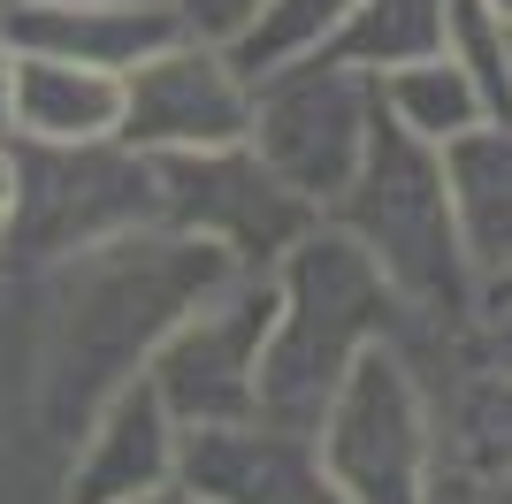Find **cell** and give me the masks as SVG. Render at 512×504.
Here are the masks:
<instances>
[{"instance_id":"1","label":"cell","mask_w":512,"mask_h":504,"mask_svg":"<svg viewBox=\"0 0 512 504\" xmlns=\"http://www.w3.org/2000/svg\"><path fill=\"white\" fill-rule=\"evenodd\" d=\"M321 222L360 237L367 260L390 275V291L406 306V344H444L459 359V336L482 314V275L459 245L436 146H421L390 115H375V138H367L352 184L321 207Z\"/></svg>"},{"instance_id":"2","label":"cell","mask_w":512,"mask_h":504,"mask_svg":"<svg viewBox=\"0 0 512 504\" xmlns=\"http://www.w3.org/2000/svg\"><path fill=\"white\" fill-rule=\"evenodd\" d=\"M268 275H276V321L260 352V420L306 436L367 344H390V336L406 344V306L390 275L367 260V245L344 237L337 222H314Z\"/></svg>"},{"instance_id":"3","label":"cell","mask_w":512,"mask_h":504,"mask_svg":"<svg viewBox=\"0 0 512 504\" xmlns=\"http://www.w3.org/2000/svg\"><path fill=\"white\" fill-rule=\"evenodd\" d=\"M16 153V199L0 222V275H46L77 268L115 237L153 230V153L123 138H85V146H31Z\"/></svg>"},{"instance_id":"4","label":"cell","mask_w":512,"mask_h":504,"mask_svg":"<svg viewBox=\"0 0 512 504\" xmlns=\"http://www.w3.org/2000/svg\"><path fill=\"white\" fill-rule=\"evenodd\" d=\"M314 459L344 504H428L444 474V428L428 405L413 344H367L306 428Z\"/></svg>"},{"instance_id":"5","label":"cell","mask_w":512,"mask_h":504,"mask_svg":"<svg viewBox=\"0 0 512 504\" xmlns=\"http://www.w3.org/2000/svg\"><path fill=\"white\" fill-rule=\"evenodd\" d=\"M268 321H276V275H222L153 329V344L138 352V375L161 390L176 428L260 420Z\"/></svg>"},{"instance_id":"6","label":"cell","mask_w":512,"mask_h":504,"mask_svg":"<svg viewBox=\"0 0 512 504\" xmlns=\"http://www.w3.org/2000/svg\"><path fill=\"white\" fill-rule=\"evenodd\" d=\"M314 222L321 207L299 199L245 138L199 153H153V230L222 252L237 275H268Z\"/></svg>"},{"instance_id":"7","label":"cell","mask_w":512,"mask_h":504,"mask_svg":"<svg viewBox=\"0 0 512 504\" xmlns=\"http://www.w3.org/2000/svg\"><path fill=\"white\" fill-rule=\"evenodd\" d=\"M375 77L329 62V54H299V62H276L253 77V130L245 146L276 168L283 184L329 207L352 168H360L367 138H375Z\"/></svg>"},{"instance_id":"8","label":"cell","mask_w":512,"mask_h":504,"mask_svg":"<svg viewBox=\"0 0 512 504\" xmlns=\"http://www.w3.org/2000/svg\"><path fill=\"white\" fill-rule=\"evenodd\" d=\"M253 130V77L222 39L176 31L138 69H123V123L115 138L138 153H199L237 146Z\"/></svg>"},{"instance_id":"9","label":"cell","mask_w":512,"mask_h":504,"mask_svg":"<svg viewBox=\"0 0 512 504\" xmlns=\"http://www.w3.org/2000/svg\"><path fill=\"white\" fill-rule=\"evenodd\" d=\"M176 451H184L176 413L161 405V390L130 367V375L85 413L54 504H130V497H146V489L176 482Z\"/></svg>"},{"instance_id":"10","label":"cell","mask_w":512,"mask_h":504,"mask_svg":"<svg viewBox=\"0 0 512 504\" xmlns=\"http://www.w3.org/2000/svg\"><path fill=\"white\" fill-rule=\"evenodd\" d=\"M176 474L214 504H344L314 459V436L276 420H230V428H184Z\"/></svg>"},{"instance_id":"11","label":"cell","mask_w":512,"mask_h":504,"mask_svg":"<svg viewBox=\"0 0 512 504\" xmlns=\"http://www.w3.org/2000/svg\"><path fill=\"white\" fill-rule=\"evenodd\" d=\"M169 0H0V39L16 54H54L123 77L138 69L161 39H176Z\"/></svg>"},{"instance_id":"12","label":"cell","mask_w":512,"mask_h":504,"mask_svg":"<svg viewBox=\"0 0 512 504\" xmlns=\"http://www.w3.org/2000/svg\"><path fill=\"white\" fill-rule=\"evenodd\" d=\"M436 168H444L459 245H467L482 298H490L497 283H512V123H474L459 138H444Z\"/></svg>"},{"instance_id":"13","label":"cell","mask_w":512,"mask_h":504,"mask_svg":"<svg viewBox=\"0 0 512 504\" xmlns=\"http://www.w3.org/2000/svg\"><path fill=\"white\" fill-rule=\"evenodd\" d=\"M115 123H123V77L54 54H16V138L85 146V138H115Z\"/></svg>"},{"instance_id":"14","label":"cell","mask_w":512,"mask_h":504,"mask_svg":"<svg viewBox=\"0 0 512 504\" xmlns=\"http://www.w3.org/2000/svg\"><path fill=\"white\" fill-rule=\"evenodd\" d=\"M375 107H383L406 138H421V146H444L459 130L490 123V115H482V92L467 84V69L451 62L444 46L421 54V62H406V69H383V77H375Z\"/></svg>"},{"instance_id":"15","label":"cell","mask_w":512,"mask_h":504,"mask_svg":"<svg viewBox=\"0 0 512 504\" xmlns=\"http://www.w3.org/2000/svg\"><path fill=\"white\" fill-rule=\"evenodd\" d=\"M444 8L451 0H360L321 54L344 62V69H360V77L406 69V62H421V54L444 46Z\"/></svg>"},{"instance_id":"16","label":"cell","mask_w":512,"mask_h":504,"mask_svg":"<svg viewBox=\"0 0 512 504\" xmlns=\"http://www.w3.org/2000/svg\"><path fill=\"white\" fill-rule=\"evenodd\" d=\"M360 0H260L253 23L230 39L237 69L245 77H260V69H276V62H299V54H321V46L337 39V23L352 16Z\"/></svg>"},{"instance_id":"17","label":"cell","mask_w":512,"mask_h":504,"mask_svg":"<svg viewBox=\"0 0 512 504\" xmlns=\"http://www.w3.org/2000/svg\"><path fill=\"white\" fill-rule=\"evenodd\" d=\"M444 54L482 92V115L512 123V23L497 16L490 0H451L444 8Z\"/></svg>"},{"instance_id":"18","label":"cell","mask_w":512,"mask_h":504,"mask_svg":"<svg viewBox=\"0 0 512 504\" xmlns=\"http://www.w3.org/2000/svg\"><path fill=\"white\" fill-rule=\"evenodd\" d=\"M444 459H459L467 474L512 459V375H474L467 367V390H459V413H451Z\"/></svg>"},{"instance_id":"19","label":"cell","mask_w":512,"mask_h":504,"mask_svg":"<svg viewBox=\"0 0 512 504\" xmlns=\"http://www.w3.org/2000/svg\"><path fill=\"white\" fill-rule=\"evenodd\" d=\"M459 367H474V375H512V283L482 298L474 329L459 336Z\"/></svg>"},{"instance_id":"20","label":"cell","mask_w":512,"mask_h":504,"mask_svg":"<svg viewBox=\"0 0 512 504\" xmlns=\"http://www.w3.org/2000/svg\"><path fill=\"white\" fill-rule=\"evenodd\" d=\"M169 8H176V23H184V31H199V39H222V46H230L237 31L253 23L260 0H169Z\"/></svg>"},{"instance_id":"21","label":"cell","mask_w":512,"mask_h":504,"mask_svg":"<svg viewBox=\"0 0 512 504\" xmlns=\"http://www.w3.org/2000/svg\"><path fill=\"white\" fill-rule=\"evenodd\" d=\"M467 482H474V504H512V459H497V466H474Z\"/></svg>"},{"instance_id":"22","label":"cell","mask_w":512,"mask_h":504,"mask_svg":"<svg viewBox=\"0 0 512 504\" xmlns=\"http://www.w3.org/2000/svg\"><path fill=\"white\" fill-rule=\"evenodd\" d=\"M0 138H16V46L0 39Z\"/></svg>"},{"instance_id":"23","label":"cell","mask_w":512,"mask_h":504,"mask_svg":"<svg viewBox=\"0 0 512 504\" xmlns=\"http://www.w3.org/2000/svg\"><path fill=\"white\" fill-rule=\"evenodd\" d=\"M130 504H214V497H207V489H192V482H184V474H176V482L146 489V497H130Z\"/></svg>"},{"instance_id":"24","label":"cell","mask_w":512,"mask_h":504,"mask_svg":"<svg viewBox=\"0 0 512 504\" xmlns=\"http://www.w3.org/2000/svg\"><path fill=\"white\" fill-rule=\"evenodd\" d=\"M8 199H16V153H8V138H0V222H8Z\"/></svg>"},{"instance_id":"25","label":"cell","mask_w":512,"mask_h":504,"mask_svg":"<svg viewBox=\"0 0 512 504\" xmlns=\"http://www.w3.org/2000/svg\"><path fill=\"white\" fill-rule=\"evenodd\" d=\"M490 8H497V16H505V23H512V0H490Z\"/></svg>"},{"instance_id":"26","label":"cell","mask_w":512,"mask_h":504,"mask_svg":"<svg viewBox=\"0 0 512 504\" xmlns=\"http://www.w3.org/2000/svg\"><path fill=\"white\" fill-rule=\"evenodd\" d=\"M497 291H505V283H497Z\"/></svg>"}]
</instances>
